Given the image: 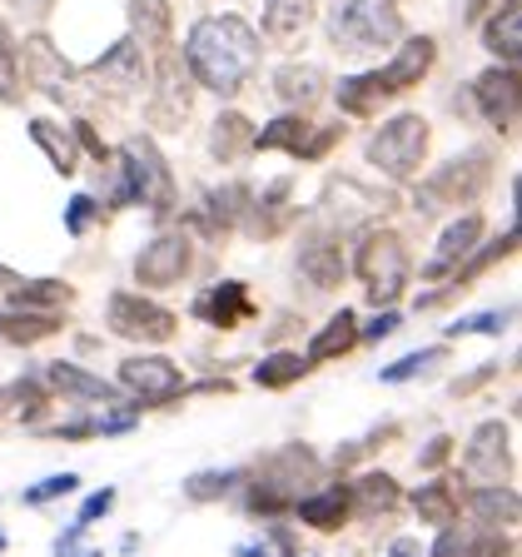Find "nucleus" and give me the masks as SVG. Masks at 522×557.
I'll list each match as a JSON object with an SVG mask.
<instances>
[{
  "mask_svg": "<svg viewBox=\"0 0 522 557\" xmlns=\"http://www.w3.org/2000/svg\"><path fill=\"white\" fill-rule=\"evenodd\" d=\"M179 55H185V70L195 85H204L214 95H239L259 70V35L239 15H209L189 30Z\"/></svg>",
  "mask_w": 522,
  "mask_h": 557,
  "instance_id": "obj_1",
  "label": "nucleus"
},
{
  "mask_svg": "<svg viewBox=\"0 0 522 557\" xmlns=\"http://www.w3.org/2000/svg\"><path fill=\"white\" fill-rule=\"evenodd\" d=\"M328 40L344 55H369L403 40V15L394 0H338L328 15Z\"/></svg>",
  "mask_w": 522,
  "mask_h": 557,
  "instance_id": "obj_2",
  "label": "nucleus"
},
{
  "mask_svg": "<svg viewBox=\"0 0 522 557\" xmlns=\"http://www.w3.org/2000/svg\"><path fill=\"white\" fill-rule=\"evenodd\" d=\"M115 205H150L154 214L174 205V180H170V164L160 160L145 135H135L120 150V180H115Z\"/></svg>",
  "mask_w": 522,
  "mask_h": 557,
  "instance_id": "obj_3",
  "label": "nucleus"
},
{
  "mask_svg": "<svg viewBox=\"0 0 522 557\" xmlns=\"http://www.w3.org/2000/svg\"><path fill=\"white\" fill-rule=\"evenodd\" d=\"M319 478V458H313L309 448H284V453H274L264 463V473H259V483L249 487V512H284V508H294L299 503V493Z\"/></svg>",
  "mask_w": 522,
  "mask_h": 557,
  "instance_id": "obj_4",
  "label": "nucleus"
},
{
  "mask_svg": "<svg viewBox=\"0 0 522 557\" xmlns=\"http://www.w3.org/2000/svg\"><path fill=\"white\" fill-rule=\"evenodd\" d=\"M353 274L363 278L373 304H394L408 284V255H403V239L394 230H369L353 255Z\"/></svg>",
  "mask_w": 522,
  "mask_h": 557,
  "instance_id": "obj_5",
  "label": "nucleus"
},
{
  "mask_svg": "<svg viewBox=\"0 0 522 557\" xmlns=\"http://www.w3.org/2000/svg\"><path fill=\"white\" fill-rule=\"evenodd\" d=\"M189 110H195V81L185 70V55L174 46H164L150 70V125L174 135V129L189 125Z\"/></svg>",
  "mask_w": 522,
  "mask_h": 557,
  "instance_id": "obj_6",
  "label": "nucleus"
},
{
  "mask_svg": "<svg viewBox=\"0 0 522 557\" xmlns=\"http://www.w3.org/2000/svg\"><path fill=\"white\" fill-rule=\"evenodd\" d=\"M423 154H428V125L418 115L383 120L369 139V160L378 164L383 174H394V180H408V174L423 164Z\"/></svg>",
  "mask_w": 522,
  "mask_h": 557,
  "instance_id": "obj_7",
  "label": "nucleus"
},
{
  "mask_svg": "<svg viewBox=\"0 0 522 557\" xmlns=\"http://www.w3.org/2000/svg\"><path fill=\"white\" fill-rule=\"evenodd\" d=\"M487 180H493V154H487V150H468V154H458V160H448L428 180V185L418 189V209H423V214H433V209H443V205L477 199L487 189Z\"/></svg>",
  "mask_w": 522,
  "mask_h": 557,
  "instance_id": "obj_8",
  "label": "nucleus"
},
{
  "mask_svg": "<svg viewBox=\"0 0 522 557\" xmlns=\"http://www.w3.org/2000/svg\"><path fill=\"white\" fill-rule=\"evenodd\" d=\"M104 319H110V329H115L120 338H135V344H164V338H174V329H179V319H174L164 304L145 299V294H110Z\"/></svg>",
  "mask_w": 522,
  "mask_h": 557,
  "instance_id": "obj_9",
  "label": "nucleus"
},
{
  "mask_svg": "<svg viewBox=\"0 0 522 557\" xmlns=\"http://www.w3.org/2000/svg\"><path fill=\"white\" fill-rule=\"evenodd\" d=\"M15 70H21V85L46 90L50 100H75V75H70V65L60 60V50L46 35H25L15 46Z\"/></svg>",
  "mask_w": 522,
  "mask_h": 557,
  "instance_id": "obj_10",
  "label": "nucleus"
},
{
  "mask_svg": "<svg viewBox=\"0 0 522 557\" xmlns=\"http://www.w3.org/2000/svg\"><path fill=\"white\" fill-rule=\"evenodd\" d=\"M85 75H90V85L100 95H110V100H129V95L145 85V75H150V70H145V55H139V40H129V35H125V40L104 50V55L85 70Z\"/></svg>",
  "mask_w": 522,
  "mask_h": 557,
  "instance_id": "obj_11",
  "label": "nucleus"
},
{
  "mask_svg": "<svg viewBox=\"0 0 522 557\" xmlns=\"http://www.w3.org/2000/svg\"><path fill=\"white\" fill-rule=\"evenodd\" d=\"M185 269H189V234H179V230L150 239L135 259V274L145 289H170V284L185 278Z\"/></svg>",
  "mask_w": 522,
  "mask_h": 557,
  "instance_id": "obj_12",
  "label": "nucleus"
},
{
  "mask_svg": "<svg viewBox=\"0 0 522 557\" xmlns=\"http://www.w3.org/2000/svg\"><path fill=\"white\" fill-rule=\"evenodd\" d=\"M473 100L483 110L487 125L498 129H518V110H522V95H518V65H498V70H483L473 81Z\"/></svg>",
  "mask_w": 522,
  "mask_h": 557,
  "instance_id": "obj_13",
  "label": "nucleus"
},
{
  "mask_svg": "<svg viewBox=\"0 0 522 557\" xmlns=\"http://www.w3.org/2000/svg\"><path fill=\"white\" fill-rule=\"evenodd\" d=\"M120 383H125L135 398H145V404H170V398H179V388H185V379H179V369H174L170 359H125L120 363Z\"/></svg>",
  "mask_w": 522,
  "mask_h": 557,
  "instance_id": "obj_14",
  "label": "nucleus"
},
{
  "mask_svg": "<svg viewBox=\"0 0 522 557\" xmlns=\"http://www.w3.org/2000/svg\"><path fill=\"white\" fill-rule=\"evenodd\" d=\"M433 60H438V46H433L428 35H408L403 46H398V55L378 70V81H383V90H388V100H394V95H403V90H413V85H423V75L433 70Z\"/></svg>",
  "mask_w": 522,
  "mask_h": 557,
  "instance_id": "obj_15",
  "label": "nucleus"
},
{
  "mask_svg": "<svg viewBox=\"0 0 522 557\" xmlns=\"http://www.w3.org/2000/svg\"><path fill=\"white\" fill-rule=\"evenodd\" d=\"M468 478L477 483H502L512 468V453H508V429L502 423H483V429L468 438Z\"/></svg>",
  "mask_w": 522,
  "mask_h": 557,
  "instance_id": "obj_16",
  "label": "nucleus"
},
{
  "mask_svg": "<svg viewBox=\"0 0 522 557\" xmlns=\"http://www.w3.org/2000/svg\"><path fill=\"white\" fill-rule=\"evenodd\" d=\"M477 239H483V220H477V214L452 220L448 230L438 234V249H433V259L423 264V278H448L452 269H458V259H468L477 249Z\"/></svg>",
  "mask_w": 522,
  "mask_h": 557,
  "instance_id": "obj_17",
  "label": "nucleus"
},
{
  "mask_svg": "<svg viewBox=\"0 0 522 557\" xmlns=\"http://www.w3.org/2000/svg\"><path fill=\"white\" fill-rule=\"evenodd\" d=\"M195 313L204 319V324L234 329V324H244V319L254 313V299H249V289H244L239 278H220L214 289H204L195 299Z\"/></svg>",
  "mask_w": 522,
  "mask_h": 557,
  "instance_id": "obj_18",
  "label": "nucleus"
},
{
  "mask_svg": "<svg viewBox=\"0 0 522 557\" xmlns=\"http://www.w3.org/2000/svg\"><path fill=\"white\" fill-rule=\"evenodd\" d=\"M65 324V313L60 309H0V338H11L15 348H30L40 338H50L55 329Z\"/></svg>",
  "mask_w": 522,
  "mask_h": 557,
  "instance_id": "obj_19",
  "label": "nucleus"
},
{
  "mask_svg": "<svg viewBox=\"0 0 522 557\" xmlns=\"http://www.w3.org/2000/svg\"><path fill=\"white\" fill-rule=\"evenodd\" d=\"M313 21V0H264V40L289 50Z\"/></svg>",
  "mask_w": 522,
  "mask_h": 557,
  "instance_id": "obj_20",
  "label": "nucleus"
},
{
  "mask_svg": "<svg viewBox=\"0 0 522 557\" xmlns=\"http://www.w3.org/2000/svg\"><path fill=\"white\" fill-rule=\"evenodd\" d=\"M299 274L309 278L313 289H338V284H344V249H338V239H309L299 249Z\"/></svg>",
  "mask_w": 522,
  "mask_h": 557,
  "instance_id": "obj_21",
  "label": "nucleus"
},
{
  "mask_svg": "<svg viewBox=\"0 0 522 557\" xmlns=\"http://www.w3.org/2000/svg\"><path fill=\"white\" fill-rule=\"evenodd\" d=\"M46 383H50V394H65L75 404H115V388L104 379H95V373L75 369V363H50Z\"/></svg>",
  "mask_w": 522,
  "mask_h": 557,
  "instance_id": "obj_22",
  "label": "nucleus"
},
{
  "mask_svg": "<svg viewBox=\"0 0 522 557\" xmlns=\"http://www.w3.org/2000/svg\"><path fill=\"white\" fill-rule=\"evenodd\" d=\"M274 95L289 110H313L319 104V95H324V70L319 65H284V70H274Z\"/></svg>",
  "mask_w": 522,
  "mask_h": 557,
  "instance_id": "obj_23",
  "label": "nucleus"
},
{
  "mask_svg": "<svg viewBox=\"0 0 522 557\" xmlns=\"http://www.w3.org/2000/svg\"><path fill=\"white\" fill-rule=\"evenodd\" d=\"M468 512L477 518L483 533H502V528L518 522V493L502 487V483H487V487H477L473 498H468Z\"/></svg>",
  "mask_w": 522,
  "mask_h": 557,
  "instance_id": "obj_24",
  "label": "nucleus"
},
{
  "mask_svg": "<svg viewBox=\"0 0 522 557\" xmlns=\"http://www.w3.org/2000/svg\"><path fill=\"white\" fill-rule=\"evenodd\" d=\"M483 46L493 50V55H502L508 65H518V55H522V0H502L498 15H493L483 30Z\"/></svg>",
  "mask_w": 522,
  "mask_h": 557,
  "instance_id": "obj_25",
  "label": "nucleus"
},
{
  "mask_svg": "<svg viewBox=\"0 0 522 557\" xmlns=\"http://www.w3.org/2000/svg\"><path fill=\"white\" fill-rule=\"evenodd\" d=\"M294 512H299L309 528H319V533H334V528H344L348 512H353V498H348V487H324V493L294 503Z\"/></svg>",
  "mask_w": 522,
  "mask_h": 557,
  "instance_id": "obj_26",
  "label": "nucleus"
},
{
  "mask_svg": "<svg viewBox=\"0 0 522 557\" xmlns=\"http://www.w3.org/2000/svg\"><path fill=\"white\" fill-rule=\"evenodd\" d=\"M249 150H254V125H249L239 110H224V115L214 120V135H209V154L220 164H229V160H244Z\"/></svg>",
  "mask_w": 522,
  "mask_h": 557,
  "instance_id": "obj_27",
  "label": "nucleus"
},
{
  "mask_svg": "<svg viewBox=\"0 0 522 557\" xmlns=\"http://www.w3.org/2000/svg\"><path fill=\"white\" fill-rule=\"evenodd\" d=\"M129 40H145L150 50L170 46V0H129Z\"/></svg>",
  "mask_w": 522,
  "mask_h": 557,
  "instance_id": "obj_28",
  "label": "nucleus"
},
{
  "mask_svg": "<svg viewBox=\"0 0 522 557\" xmlns=\"http://www.w3.org/2000/svg\"><path fill=\"white\" fill-rule=\"evenodd\" d=\"M383 100H388V90H383L378 70L348 75V81L338 85V110H348V115H373V110H383Z\"/></svg>",
  "mask_w": 522,
  "mask_h": 557,
  "instance_id": "obj_29",
  "label": "nucleus"
},
{
  "mask_svg": "<svg viewBox=\"0 0 522 557\" xmlns=\"http://www.w3.org/2000/svg\"><path fill=\"white\" fill-rule=\"evenodd\" d=\"M359 344V319H353V309H338L334 319H328L319 334H313V359H338V354H348V348Z\"/></svg>",
  "mask_w": 522,
  "mask_h": 557,
  "instance_id": "obj_30",
  "label": "nucleus"
},
{
  "mask_svg": "<svg viewBox=\"0 0 522 557\" xmlns=\"http://www.w3.org/2000/svg\"><path fill=\"white\" fill-rule=\"evenodd\" d=\"M30 139L46 150V160L55 164V174H75V164H80V154H75V139L65 135V129L55 125V120H30Z\"/></svg>",
  "mask_w": 522,
  "mask_h": 557,
  "instance_id": "obj_31",
  "label": "nucleus"
},
{
  "mask_svg": "<svg viewBox=\"0 0 522 557\" xmlns=\"http://www.w3.org/2000/svg\"><path fill=\"white\" fill-rule=\"evenodd\" d=\"M135 429V413L129 408H115V413H95V418H75V423H60V429H50L55 438H115V433H129Z\"/></svg>",
  "mask_w": 522,
  "mask_h": 557,
  "instance_id": "obj_32",
  "label": "nucleus"
},
{
  "mask_svg": "<svg viewBox=\"0 0 522 557\" xmlns=\"http://www.w3.org/2000/svg\"><path fill=\"white\" fill-rule=\"evenodd\" d=\"M303 139H309V120H303L299 110H289V115H278L274 125L254 129V150H289V154H299Z\"/></svg>",
  "mask_w": 522,
  "mask_h": 557,
  "instance_id": "obj_33",
  "label": "nucleus"
},
{
  "mask_svg": "<svg viewBox=\"0 0 522 557\" xmlns=\"http://www.w3.org/2000/svg\"><path fill=\"white\" fill-rule=\"evenodd\" d=\"M303 373H309V359H303V354H294V348H278V354L259 359L254 383H259V388H289V383L303 379Z\"/></svg>",
  "mask_w": 522,
  "mask_h": 557,
  "instance_id": "obj_34",
  "label": "nucleus"
},
{
  "mask_svg": "<svg viewBox=\"0 0 522 557\" xmlns=\"http://www.w3.org/2000/svg\"><path fill=\"white\" fill-rule=\"evenodd\" d=\"M413 508L423 522H433V528H452V518H458V493H452L448 483H428L413 493Z\"/></svg>",
  "mask_w": 522,
  "mask_h": 557,
  "instance_id": "obj_35",
  "label": "nucleus"
},
{
  "mask_svg": "<svg viewBox=\"0 0 522 557\" xmlns=\"http://www.w3.org/2000/svg\"><path fill=\"white\" fill-rule=\"evenodd\" d=\"M70 299H75V289L60 284V278H25V284H15V309H65Z\"/></svg>",
  "mask_w": 522,
  "mask_h": 557,
  "instance_id": "obj_36",
  "label": "nucleus"
},
{
  "mask_svg": "<svg viewBox=\"0 0 522 557\" xmlns=\"http://www.w3.org/2000/svg\"><path fill=\"white\" fill-rule=\"evenodd\" d=\"M348 498H353V508H363V512H388L398 503V483L388 473H363L359 483L348 487Z\"/></svg>",
  "mask_w": 522,
  "mask_h": 557,
  "instance_id": "obj_37",
  "label": "nucleus"
},
{
  "mask_svg": "<svg viewBox=\"0 0 522 557\" xmlns=\"http://www.w3.org/2000/svg\"><path fill=\"white\" fill-rule=\"evenodd\" d=\"M239 478H244V473H234V468H220V473H195V478L185 483V493H189L195 503H209V498H224V493H229Z\"/></svg>",
  "mask_w": 522,
  "mask_h": 557,
  "instance_id": "obj_38",
  "label": "nucleus"
},
{
  "mask_svg": "<svg viewBox=\"0 0 522 557\" xmlns=\"http://www.w3.org/2000/svg\"><path fill=\"white\" fill-rule=\"evenodd\" d=\"M21 95V70H15V40L11 30L0 25V100H15Z\"/></svg>",
  "mask_w": 522,
  "mask_h": 557,
  "instance_id": "obj_39",
  "label": "nucleus"
},
{
  "mask_svg": "<svg viewBox=\"0 0 522 557\" xmlns=\"http://www.w3.org/2000/svg\"><path fill=\"white\" fill-rule=\"evenodd\" d=\"M433 363H443V348H423V354H408V359H398V363H388V369H383V383H403V379H413V373L433 369Z\"/></svg>",
  "mask_w": 522,
  "mask_h": 557,
  "instance_id": "obj_40",
  "label": "nucleus"
},
{
  "mask_svg": "<svg viewBox=\"0 0 522 557\" xmlns=\"http://www.w3.org/2000/svg\"><path fill=\"white\" fill-rule=\"evenodd\" d=\"M508 319H512L508 309L477 313V319H452V324H448V334H452V338H458V334H502V329H508Z\"/></svg>",
  "mask_w": 522,
  "mask_h": 557,
  "instance_id": "obj_41",
  "label": "nucleus"
},
{
  "mask_svg": "<svg viewBox=\"0 0 522 557\" xmlns=\"http://www.w3.org/2000/svg\"><path fill=\"white\" fill-rule=\"evenodd\" d=\"M75 487H80V478H75V473H55V478H46V483L25 487V503H30V508H40V503L65 498V493H75Z\"/></svg>",
  "mask_w": 522,
  "mask_h": 557,
  "instance_id": "obj_42",
  "label": "nucleus"
},
{
  "mask_svg": "<svg viewBox=\"0 0 522 557\" xmlns=\"http://www.w3.org/2000/svg\"><path fill=\"white\" fill-rule=\"evenodd\" d=\"M512 249H518V234H508V239H498V244H487L483 255H477V259H473V264H468V269H463V278H473V274H483V269H487V264H493V259H502V255H512Z\"/></svg>",
  "mask_w": 522,
  "mask_h": 557,
  "instance_id": "obj_43",
  "label": "nucleus"
},
{
  "mask_svg": "<svg viewBox=\"0 0 522 557\" xmlns=\"http://www.w3.org/2000/svg\"><path fill=\"white\" fill-rule=\"evenodd\" d=\"M90 214H95V199H90V195H75V199L65 205V230H70V234H85Z\"/></svg>",
  "mask_w": 522,
  "mask_h": 557,
  "instance_id": "obj_44",
  "label": "nucleus"
},
{
  "mask_svg": "<svg viewBox=\"0 0 522 557\" xmlns=\"http://www.w3.org/2000/svg\"><path fill=\"white\" fill-rule=\"evenodd\" d=\"M338 135H344V129H338V125L319 129V135H313V139H303V145H299V160H319V154H328V150H334V145H338Z\"/></svg>",
  "mask_w": 522,
  "mask_h": 557,
  "instance_id": "obj_45",
  "label": "nucleus"
},
{
  "mask_svg": "<svg viewBox=\"0 0 522 557\" xmlns=\"http://www.w3.org/2000/svg\"><path fill=\"white\" fill-rule=\"evenodd\" d=\"M110 508H115V487H100V493H90V498H85V508H80V528H85V522H95V518H104Z\"/></svg>",
  "mask_w": 522,
  "mask_h": 557,
  "instance_id": "obj_46",
  "label": "nucleus"
},
{
  "mask_svg": "<svg viewBox=\"0 0 522 557\" xmlns=\"http://www.w3.org/2000/svg\"><path fill=\"white\" fill-rule=\"evenodd\" d=\"M70 139H80V145H85V154H90V160H110V150H104V145H100V135H95V125H90V120H75V135H70Z\"/></svg>",
  "mask_w": 522,
  "mask_h": 557,
  "instance_id": "obj_47",
  "label": "nucleus"
},
{
  "mask_svg": "<svg viewBox=\"0 0 522 557\" xmlns=\"http://www.w3.org/2000/svg\"><path fill=\"white\" fill-rule=\"evenodd\" d=\"M5 5H11L15 15H21V21H30V25H40L50 15V5H55V0H5Z\"/></svg>",
  "mask_w": 522,
  "mask_h": 557,
  "instance_id": "obj_48",
  "label": "nucleus"
},
{
  "mask_svg": "<svg viewBox=\"0 0 522 557\" xmlns=\"http://www.w3.org/2000/svg\"><path fill=\"white\" fill-rule=\"evenodd\" d=\"M448 453H452V438H448V433H438L428 448L418 453V463H423V468H443V458H448Z\"/></svg>",
  "mask_w": 522,
  "mask_h": 557,
  "instance_id": "obj_49",
  "label": "nucleus"
},
{
  "mask_svg": "<svg viewBox=\"0 0 522 557\" xmlns=\"http://www.w3.org/2000/svg\"><path fill=\"white\" fill-rule=\"evenodd\" d=\"M493 373H498V369H493V363H483V369H477V373H468V379H458V383H452V394H458V398H463V394H473L477 383H487V379H493Z\"/></svg>",
  "mask_w": 522,
  "mask_h": 557,
  "instance_id": "obj_50",
  "label": "nucleus"
},
{
  "mask_svg": "<svg viewBox=\"0 0 522 557\" xmlns=\"http://www.w3.org/2000/svg\"><path fill=\"white\" fill-rule=\"evenodd\" d=\"M398 329V313H378V319H373L369 329H363V338H388Z\"/></svg>",
  "mask_w": 522,
  "mask_h": 557,
  "instance_id": "obj_51",
  "label": "nucleus"
},
{
  "mask_svg": "<svg viewBox=\"0 0 522 557\" xmlns=\"http://www.w3.org/2000/svg\"><path fill=\"white\" fill-rule=\"evenodd\" d=\"M458 543H463V537L452 533V528H443V537H438V547H433V557H463V547H458Z\"/></svg>",
  "mask_w": 522,
  "mask_h": 557,
  "instance_id": "obj_52",
  "label": "nucleus"
},
{
  "mask_svg": "<svg viewBox=\"0 0 522 557\" xmlns=\"http://www.w3.org/2000/svg\"><path fill=\"white\" fill-rule=\"evenodd\" d=\"M388 557H423V547H418L413 537H398V543L388 547Z\"/></svg>",
  "mask_w": 522,
  "mask_h": 557,
  "instance_id": "obj_53",
  "label": "nucleus"
},
{
  "mask_svg": "<svg viewBox=\"0 0 522 557\" xmlns=\"http://www.w3.org/2000/svg\"><path fill=\"white\" fill-rule=\"evenodd\" d=\"M483 5H487V0H468L463 15H468V21H477V15H483Z\"/></svg>",
  "mask_w": 522,
  "mask_h": 557,
  "instance_id": "obj_54",
  "label": "nucleus"
},
{
  "mask_svg": "<svg viewBox=\"0 0 522 557\" xmlns=\"http://www.w3.org/2000/svg\"><path fill=\"white\" fill-rule=\"evenodd\" d=\"M15 284H21V278H15L11 269H0V289H15Z\"/></svg>",
  "mask_w": 522,
  "mask_h": 557,
  "instance_id": "obj_55",
  "label": "nucleus"
},
{
  "mask_svg": "<svg viewBox=\"0 0 522 557\" xmlns=\"http://www.w3.org/2000/svg\"><path fill=\"white\" fill-rule=\"evenodd\" d=\"M11 404H15V388H0V413H5Z\"/></svg>",
  "mask_w": 522,
  "mask_h": 557,
  "instance_id": "obj_56",
  "label": "nucleus"
},
{
  "mask_svg": "<svg viewBox=\"0 0 522 557\" xmlns=\"http://www.w3.org/2000/svg\"><path fill=\"white\" fill-rule=\"evenodd\" d=\"M80 557H104V553H80Z\"/></svg>",
  "mask_w": 522,
  "mask_h": 557,
  "instance_id": "obj_57",
  "label": "nucleus"
},
{
  "mask_svg": "<svg viewBox=\"0 0 522 557\" xmlns=\"http://www.w3.org/2000/svg\"><path fill=\"white\" fill-rule=\"evenodd\" d=\"M0 547H5V533H0Z\"/></svg>",
  "mask_w": 522,
  "mask_h": 557,
  "instance_id": "obj_58",
  "label": "nucleus"
}]
</instances>
